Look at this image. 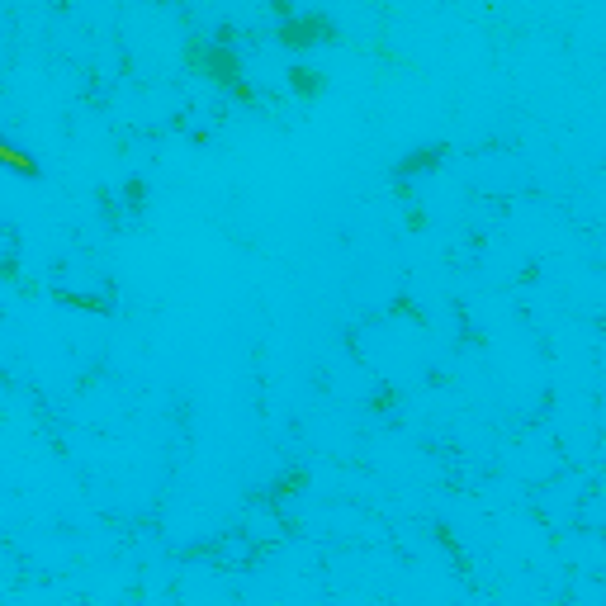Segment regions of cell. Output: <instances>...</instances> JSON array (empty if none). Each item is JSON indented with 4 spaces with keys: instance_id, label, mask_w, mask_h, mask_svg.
Segmentation results:
<instances>
[{
    "instance_id": "obj_1",
    "label": "cell",
    "mask_w": 606,
    "mask_h": 606,
    "mask_svg": "<svg viewBox=\"0 0 606 606\" xmlns=\"http://www.w3.org/2000/svg\"><path fill=\"white\" fill-rule=\"evenodd\" d=\"M0 161H5V166H15V171H34V161L19 157V152H15L10 143H0Z\"/></svg>"
}]
</instances>
